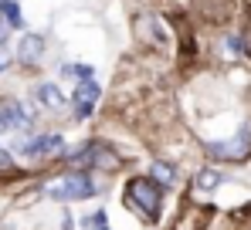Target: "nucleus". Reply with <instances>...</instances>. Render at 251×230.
Returning <instances> with one entry per match:
<instances>
[{"label":"nucleus","instance_id":"nucleus-14","mask_svg":"<svg viewBox=\"0 0 251 230\" xmlns=\"http://www.w3.org/2000/svg\"><path fill=\"white\" fill-rule=\"evenodd\" d=\"M7 38H10V24L0 17V44H7Z\"/></svg>","mask_w":251,"mask_h":230},{"label":"nucleus","instance_id":"nucleus-1","mask_svg":"<svg viewBox=\"0 0 251 230\" xmlns=\"http://www.w3.org/2000/svg\"><path fill=\"white\" fill-rule=\"evenodd\" d=\"M48 196H51V200H61V203L88 200V196H95V183H92V176H85V173H65V176H58V180L48 186Z\"/></svg>","mask_w":251,"mask_h":230},{"label":"nucleus","instance_id":"nucleus-13","mask_svg":"<svg viewBox=\"0 0 251 230\" xmlns=\"http://www.w3.org/2000/svg\"><path fill=\"white\" fill-rule=\"evenodd\" d=\"M85 230H109V224H105V213L99 210V213H92L88 220H85Z\"/></svg>","mask_w":251,"mask_h":230},{"label":"nucleus","instance_id":"nucleus-8","mask_svg":"<svg viewBox=\"0 0 251 230\" xmlns=\"http://www.w3.org/2000/svg\"><path fill=\"white\" fill-rule=\"evenodd\" d=\"M34 95H38V102H44L48 109H65V95H61V88L51 85V81H41V85L34 88Z\"/></svg>","mask_w":251,"mask_h":230},{"label":"nucleus","instance_id":"nucleus-12","mask_svg":"<svg viewBox=\"0 0 251 230\" xmlns=\"http://www.w3.org/2000/svg\"><path fill=\"white\" fill-rule=\"evenodd\" d=\"M153 180L173 183V166H167V162H153Z\"/></svg>","mask_w":251,"mask_h":230},{"label":"nucleus","instance_id":"nucleus-15","mask_svg":"<svg viewBox=\"0 0 251 230\" xmlns=\"http://www.w3.org/2000/svg\"><path fill=\"white\" fill-rule=\"evenodd\" d=\"M0 166H10V153H0Z\"/></svg>","mask_w":251,"mask_h":230},{"label":"nucleus","instance_id":"nucleus-4","mask_svg":"<svg viewBox=\"0 0 251 230\" xmlns=\"http://www.w3.org/2000/svg\"><path fill=\"white\" fill-rule=\"evenodd\" d=\"M68 162H75V166H102V169H112L116 166V153L109 149V146H82V149H75Z\"/></svg>","mask_w":251,"mask_h":230},{"label":"nucleus","instance_id":"nucleus-2","mask_svg":"<svg viewBox=\"0 0 251 230\" xmlns=\"http://www.w3.org/2000/svg\"><path fill=\"white\" fill-rule=\"evenodd\" d=\"M129 196H132V203L143 210V217H146V220H156V217H160V200H163V190H160L153 180L136 176V180L129 183Z\"/></svg>","mask_w":251,"mask_h":230},{"label":"nucleus","instance_id":"nucleus-11","mask_svg":"<svg viewBox=\"0 0 251 230\" xmlns=\"http://www.w3.org/2000/svg\"><path fill=\"white\" fill-rule=\"evenodd\" d=\"M0 10H3V17H7L10 27H21V24H24V21H21V10H17L14 0H0Z\"/></svg>","mask_w":251,"mask_h":230},{"label":"nucleus","instance_id":"nucleus-10","mask_svg":"<svg viewBox=\"0 0 251 230\" xmlns=\"http://www.w3.org/2000/svg\"><path fill=\"white\" fill-rule=\"evenodd\" d=\"M221 180H224V176H221L217 169H201V173H197V190L210 193L214 186H221Z\"/></svg>","mask_w":251,"mask_h":230},{"label":"nucleus","instance_id":"nucleus-7","mask_svg":"<svg viewBox=\"0 0 251 230\" xmlns=\"http://www.w3.org/2000/svg\"><path fill=\"white\" fill-rule=\"evenodd\" d=\"M17 54H21V61H27V65L38 61V58L44 54V38H41V34H24V38H21V47H17Z\"/></svg>","mask_w":251,"mask_h":230},{"label":"nucleus","instance_id":"nucleus-9","mask_svg":"<svg viewBox=\"0 0 251 230\" xmlns=\"http://www.w3.org/2000/svg\"><path fill=\"white\" fill-rule=\"evenodd\" d=\"M99 81H78V88H75V105H95V98H99Z\"/></svg>","mask_w":251,"mask_h":230},{"label":"nucleus","instance_id":"nucleus-16","mask_svg":"<svg viewBox=\"0 0 251 230\" xmlns=\"http://www.w3.org/2000/svg\"><path fill=\"white\" fill-rule=\"evenodd\" d=\"M248 54H251V31H248Z\"/></svg>","mask_w":251,"mask_h":230},{"label":"nucleus","instance_id":"nucleus-3","mask_svg":"<svg viewBox=\"0 0 251 230\" xmlns=\"http://www.w3.org/2000/svg\"><path fill=\"white\" fill-rule=\"evenodd\" d=\"M207 153L217 156V159H231V162L245 159V156L251 153V129H241L238 136H231V139H224V142H210Z\"/></svg>","mask_w":251,"mask_h":230},{"label":"nucleus","instance_id":"nucleus-6","mask_svg":"<svg viewBox=\"0 0 251 230\" xmlns=\"http://www.w3.org/2000/svg\"><path fill=\"white\" fill-rule=\"evenodd\" d=\"M58 149H61V136H58V132L38 136V139H31V142L21 146V153H24V156H44V153H58Z\"/></svg>","mask_w":251,"mask_h":230},{"label":"nucleus","instance_id":"nucleus-5","mask_svg":"<svg viewBox=\"0 0 251 230\" xmlns=\"http://www.w3.org/2000/svg\"><path fill=\"white\" fill-rule=\"evenodd\" d=\"M27 125H31V112H24V105L17 102L0 105V129H27Z\"/></svg>","mask_w":251,"mask_h":230}]
</instances>
